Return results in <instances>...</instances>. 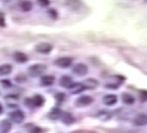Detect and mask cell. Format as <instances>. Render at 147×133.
<instances>
[{
	"mask_svg": "<svg viewBox=\"0 0 147 133\" xmlns=\"http://www.w3.org/2000/svg\"><path fill=\"white\" fill-rule=\"evenodd\" d=\"M45 71H46V65H45V64H41V63L30 65V67L28 68V72H29V74H30L31 77H39V76H41Z\"/></svg>",
	"mask_w": 147,
	"mask_h": 133,
	"instance_id": "obj_1",
	"label": "cell"
},
{
	"mask_svg": "<svg viewBox=\"0 0 147 133\" xmlns=\"http://www.w3.org/2000/svg\"><path fill=\"white\" fill-rule=\"evenodd\" d=\"M71 63H73V59L69 57H61V58H58L55 61L56 65L60 67V68H68L71 65Z\"/></svg>",
	"mask_w": 147,
	"mask_h": 133,
	"instance_id": "obj_2",
	"label": "cell"
},
{
	"mask_svg": "<svg viewBox=\"0 0 147 133\" xmlns=\"http://www.w3.org/2000/svg\"><path fill=\"white\" fill-rule=\"evenodd\" d=\"M73 72L76 76L83 77V76H85V74L88 72V68H87V65L84 64V63H77L76 65H74Z\"/></svg>",
	"mask_w": 147,
	"mask_h": 133,
	"instance_id": "obj_3",
	"label": "cell"
},
{
	"mask_svg": "<svg viewBox=\"0 0 147 133\" xmlns=\"http://www.w3.org/2000/svg\"><path fill=\"white\" fill-rule=\"evenodd\" d=\"M10 119L15 123H21L25 120V113L20 110H16V111L10 113Z\"/></svg>",
	"mask_w": 147,
	"mask_h": 133,
	"instance_id": "obj_4",
	"label": "cell"
},
{
	"mask_svg": "<svg viewBox=\"0 0 147 133\" xmlns=\"http://www.w3.org/2000/svg\"><path fill=\"white\" fill-rule=\"evenodd\" d=\"M53 50V45L50 43H47V42H42V43H39L36 45V51L38 53H42V54H47Z\"/></svg>",
	"mask_w": 147,
	"mask_h": 133,
	"instance_id": "obj_5",
	"label": "cell"
},
{
	"mask_svg": "<svg viewBox=\"0 0 147 133\" xmlns=\"http://www.w3.org/2000/svg\"><path fill=\"white\" fill-rule=\"evenodd\" d=\"M27 103H29L30 102V104H31V106H36V108H39V106H41L44 103H45V99H44V97L42 96H39V94H37V96H35L34 98H31L30 100H27L26 101Z\"/></svg>",
	"mask_w": 147,
	"mask_h": 133,
	"instance_id": "obj_6",
	"label": "cell"
},
{
	"mask_svg": "<svg viewBox=\"0 0 147 133\" xmlns=\"http://www.w3.org/2000/svg\"><path fill=\"white\" fill-rule=\"evenodd\" d=\"M83 84L86 89L92 90V89H96L99 86V82H98V80L94 79V78H88V79H86L84 81Z\"/></svg>",
	"mask_w": 147,
	"mask_h": 133,
	"instance_id": "obj_7",
	"label": "cell"
},
{
	"mask_svg": "<svg viewBox=\"0 0 147 133\" xmlns=\"http://www.w3.org/2000/svg\"><path fill=\"white\" fill-rule=\"evenodd\" d=\"M69 92L71 93V94H78V93H80V92H83L84 90H85V87H84L83 83H73L70 87H69Z\"/></svg>",
	"mask_w": 147,
	"mask_h": 133,
	"instance_id": "obj_8",
	"label": "cell"
},
{
	"mask_svg": "<svg viewBox=\"0 0 147 133\" xmlns=\"http://www.w3.org/2000/svg\"><path fill=\"white\" fill-rule=\"evenodd\" d=\"M92 102V97H89V96H83V97L77 99L76 104L79 106H88V104H90Z\"/></svg>",
	"mask_w": 147,
	"mask_h": 133,
	"instance_id": "obj_9",
	"label": "cell"
},
{
	"mask_svg": "<svg viewBox=\"0 0 147 133\" xmlns=\"http://www.w3.org/2000/svg\"><path fill=\"white\" fill-rule=\"evenodd\" d=\"M134 124L137 126H144L147 124V115L146 114H138L135 119H134Z\"/></svg>",
	"mask_w": 147,
	"mask_h": 133,
	"instance_id": "obj_10",
	"label": "cell"
},
{
	"mask_svg": "<svg viewBox=\"0 0 147 133\" xmlns=\"http://www.w3.org/2000/svg\"><path fill=\"white\" fill-rule=\"evenodd\" d=\"M102 102L106 106H114L117 102V96H115V94H107V96H105V97L102 98Z\"/></svg>",
	"mask_w": 147,
	"mask_h": 133,
	"instance_id": "obj_11",
	"label": "cell"
},
{
	"mask_svg": "<svg viewBox=\"0 0 147 133\" xmlns=\"http://www.w3.org/2000/svg\"><path fill=\"white\" fill-rule=\"evenodd\" d=\"M12 128V124L9 120H2L0 122V131L1 133H9V131Z\"/></svg>",
	"mask_w": 147,
	"mask_h": 133,
	"instance_id": "obj_12",
	"label": "cell"
},
{
	"mask_svg": "<svg viewBox=\"0 0 147 133\" xmlns=\"http://www.w3.org/2000/svg\"><path fill=\"white\" fill-rule=\"evenodd\" d=\"M71 84H73V79H71L69 76H64V77H61V79H60V86H61V87L69 88Z\"/></svg>",
	"mask_w": 147,
	"mask_h": 133,
	"instance_id": "obj_13",
	"label": "cell"
},
{
	"mask_svg": "<svg viewBox=\"0 0 147 133\" xmlns=\"http://www.w3.org/2000/svg\"><path fill=\"white\" fill-rule=\"evenodd\" d=\"M13 58L18 63H25L28 60V57L22 52H16L13 54Z\"/></svg>",
	"mask_w": 147,
	"mask_h": 133,
	"instance_id": "obj_14",
	"label": "cell"
},
{
	"mask_svg": "<svg viewBox=\"0 0 147 133\" xmlns=\"http://www.w3.org/2000/svg\"><path fill=\"white\" fill-rule=\"evenodd\" d=\"M11 71H12V67L10 64H2V65H0V77L9 74Z\"/></svg>",
	"mask_w": 147,
	"mask_h": 133,
	"instance_id": "obj_15",
	"label": "cell"
},
{
	"mask_svg": "<svg viewBox=\"0 0 147 133\" xmlns=\"http://www.w3.org/2000/svg\"><path fill=\"white\" fill-rule=\"evenodd\" d=\"M54 81H55V78L53 76H44L40 80V83L42 86H51Z\"/></svg>",
	"mask_w": 147,
	"mask_h": 133,
	"instance_id": "obj_16",
	"label": "cell"
},
{
	"mask_svg": "<svg viewBox=\"0 0 147 133\" xmlns=\"http://www.w3.org/2000/svg\"><path fill=\"white\" fill-rule=\"evenodd\" d=\"M61 121L65 124H71L75 122V118L70 113H63V115H61Z\"/></svg>",
	"mask_w": 147,
	"mask_h": 133,
	"instance_id": "obj_17",
	"label": "cell"
},
{
	"mask_svg": "<svg viewBox=\"0 0 147 133\" xmlns=\"http://www.w3.org/2000/svg\"><path fill=\"white\" fill-rule=\"evenodd\" d=\"M61 111H60V109H58V108H55V109H53L50 112H49V118L51 119V120H57V119H59L60 116H61Z\"/></svg>",
	"mask_w": 147,
	"mask_h": 133,
	"instance_id": "obj_18",
	"label": "cell"
},
{
	"mask_svg": "<svg viewBox=\"0 0 147 133\" xmlns=\"http://www.w3.org/2000/svg\"><path fill=\"white\" fill-rule=\"evenodd\" d=\"M19 8L21 9L22 11H30L31 9H32V3L30 2V1H21L20 3H19Z\"/></svg>",
	"mask_w": 147,
	"mask_h": 133,
	"instance_id": "obj_19",
	"label": "cell"
},
{
	"mask_svg": "<svg viewBox=\"0 0 147 133\" xmlns=\"http://www.w3.org/2000/svg\"><path fill=\"white\" fill-rule=\"evenodd\" d=\"M121 100H123V102L125 103V104H133L134 102H135V99L133 98V96H130L128 93H124L123 96H121Z\"/></svg>",
	"mask_w": 147,
	"mask_h": 133,
	"instance_id": "obj_20",
	"label": "cell"
},
{
	"mask_svg": "<svg viewBox=\"0 0 147 133\" xmlns=\"http://www.w3.org/2000/svg\"><path fill=\"white\" fill-rule=\"evenodd\" d=\"M110 113L109 112H107V111H104V112H100L99 114H98V118L100 119V120H108V119H110Z\"/></svg>",
	"mask_w": 147,
	"mask_h": 133,
	"instance_id": "obj_21",
	"label": "cell"
},
{
	"mask_svg": "<svg viewBox=\"0 0 147 133\" xmlns=\"http://www.w3.org/2000/svg\"><path fill=\"white\" fill-rule=\"evenodd\" d=\"M26 80H27V78H26V76H25V74H19V76H17V77H16V81H17V82H19V83L26 82Z\"/></svg>",
	"mask_w": 147,
	"mask_h": 133,
	"instance_id": "obj_22",
	"label": "cell"
},
{
	"mask_svg": "<svg viewBox=\"0 0 147 133\" xmlns=\"http://www.w3.org/2000/svg\"><path fill=\"white\" fill-rule=\"evenodd\" d=\"M6 25V19H5V16H3V13H1L0 12V27H5Z\"/></svg>",
	"mask_w": 147,
	"mask_h": 133,
	"instance_id": "obj_23",
	"label": "cell"
},
{
	"mask_svg": "<svg viewBox=\"0 0 147 133\" xmlns=\"http://www.w3.org/2000/svg\"><path fill=\"white\" fill-rule=\"evenodd\" d=\"M30 133H41V129L37 126H32V130L30 131Z\"/></svg>",
	"mask_w": 147,
	"mask_h": 133,
	"instance_id": "obj_24",
	"label": "cell"
},
{
	"mask_svg": "<svg viewBox=\"0 0 147 133\" xmlns=\"http://www.w3.org/2000/svg\"><path fill=\"white\" fill-rule=\"evenodd\" d=\"M56 98H57V100L63 101V100L65 99V94L64 93H57V94H56Z\"/></svg>",
	"mask_w": 147,
	"mask_h": 133,
	"instance_id": "obj_25",
	"label": "cell"
},
{
	"mask_svg": "<svg viewBox=\"0 0 147 133\" xmlns=\"http://www.w3.org/2000/svg\"><path fill=\"white\" fill-rule=\"evenodd\" d=\"M71 133H96L92 132V131H88V130H78V131H74Z\"/></svg>",
	"mask_w": 147,
	"mask_h": 133,
	"instance_id": "obj_26",
	"label": "cell"
},
{
	"mask_svg": "<svg viewBox=\"0 0 147 133\" xmlns=\"http://www.w3.org/2000/svg\"><path fill=\"white\" fill-rule=\"evenodd\" d=\"M48 3H49L48 1H39V5H40V6H47Z\"/></svg>",
	"mask_w": 147,
	"mask_h": 133,
	"instance_id": "obj_27",
	"label": "cell"
},
{
	"mask_svg": "<svg viewBox=\"0 0 147 133\" xmlns=\"http://www.w3.org/2000/svg\"><path fill=\"white\" fill-rule=\"evenodd\" d=\"M2 111H3V108H2V106H1V103H0V114L2 113Z\"/></svg>",
	"mask_w": 147,
	"mask_h": 133,
	"instance_id": "obj_28",
	"label": "cell"
}]
</instances>
